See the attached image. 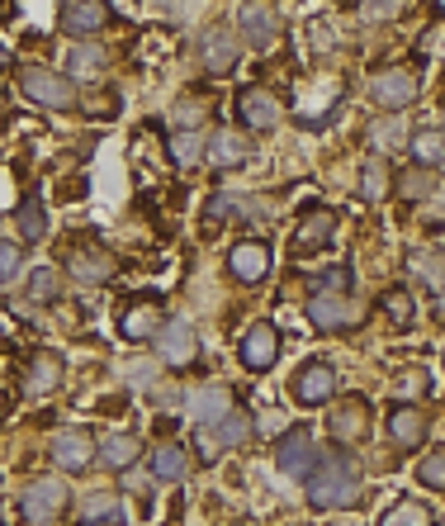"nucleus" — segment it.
Returning a JSON list of instances; mask_svg holds the SVG:
<instances>
[{
  "label": "nucleus",
  "instance_id": "nucleus-23",
  "mask_svg": "<svg viewBox=\"0 0 445 526\" xmlns=\"http://www.w3.org/2000/svg\"><path fill=\"white\" fill-rule=\"evenodd\" d=\"M389 436L393 446H403V451H417L422 441H427V418H422V408H412V403H398L389 413Z\"/></svg>",
  "mask_w": 445,
  "mask_h": 526
},
{
  "label": "nucleus",
  "instance_id": "nucleus-14",
  "mask_svg": "<svg viewBox=\"0 0 445 526\" xmlns=\"http://www.w3.org/2000/svg\"><path fill=\"white\" fill-rule=\"evenodd\" d=\"M237 57H242V38L232 34V29H204L199 38V62L209 67L214 76H228L237 67Z\"/></svg>",
  "mask_w": 445,
  "mask_h": 526
},
{
  "label": "nucleus",
  "instance_id": "nucleus-6",
  "mask_svg": "<svg viewBox=\"0 0 445 526\" xmlns=\"http://www.w3.org/2000/svg\"><path fill=\"white\" fill-rule=\"evenodd\" d=\"M237 114H242V124L251 133H270V128H280V119H285V105L266 86H247V91H237Z\"/></svg>",
  "mask_w": 445,
  "mask_h": 526
},
{
  "label": "nucleus",
  "instance_id": "nucleus-26",
  "mask_svg": "<svg viewBox=\"0 0 445 526\" xmlns=\"http://www.w3.org/2000/svg\"><path fill=\"white\" fill-rule=\"evenodd\" d=\"M133 460H138V436L133 432H114L100 441V465L105 470H128Z\"/></svg>",
  "mask_w": 445,
  "mask_h": 526
},
{
  "label": "nucleus",
  "instance_id": "nucleus-33",
  "mask_svg": "<svg viewBox=\"0 0 445 526\" xmlns=\"http://www.w3.org/2000/svg\"><path fill=\"white\" fill-rule=\"evenodd\" d=\"M105 48H100V43H76L72 48V57H67V72L72 76H100L105 72Z\"/></svg>",
  "mask_w": 445,
  "mask_h": 526
},
{
  "label": "nucleus",
  "instance_id": "nucleus-32",
  "mask_svg": "<svg viewBox=\"0 0 445 526\" xmlns=\"http://www.w3.org/2000/svg\"><path fill=\"white\" fill-rule=\"evenodd\" d=\"M384 195H389V166L379 162V157H370V162L360 166V200L379 204Z\"/></svg>",
  "mask_w": 445,
  "mask_h": 526
},
{
  "label": "nucleus",
  "instance_id": "nucleus-3",
  "mask_svg": "<svg viewBox=\"0 0 445 526\" xmlns=\"http://www.w3.org/2000/svg\"><path fill=\"white\" fill-rule=\"evenodd\" d=\"M318 446H313V432L308 427H289L280 441H275V465H280V474H289V479H303L308 484V474L318 470Z\"/></svg>",
  "mask_w": 445,
  "mask_h": 526
},
{
  "label": "nucleus",
  "instance_id": "nucleus-29",
  "mask_svg": "<svg viewBox=\"0 0 445 526\" xmlns=\"http://www.w3.org/2000/svg\"><path fill=\"white\" fill-rule=\"evenodd\" d=\"M403 138H412L403 114H384V119L365 124V143H374V147H403Z\"/></svg>",
  "mask_w": 445,
  "mask_h": 526
},
{
  "label": "nucleus",
  "instance_id": "nucleus-37",
  "mask_svg": "<svg viewBox=\"0 0 445 526\" xmlns=\"http://www.w3.org/2000/svg\"><path fill=\"white\" fill-rule=\"evenodd\" d=\"M204 152H209V143H204L199 133H176V138H171V157H176V166H195Z\"/></svg>",
  "mask_w": 445,
  "mask_h": 526
},
{
  "label": "nucleus",
  "instance_id": "nucleus-30",
  "mask_svg": "<svg viewBox=\"0 0 445 526\" xmlns=\"http://www.w3.org/2000/svg\"><path fill=\"white\" fill-rule=\"evenodd\" d=\"M237 214H261V204L256 200H242V195H214V200L204 204V218H209V223H232V218Z\"/></svg>",
  "mask_w": 445,
  "mask_h": 526
},
{
  "label": "nucleus",
  "instance_id": "nucleus-20",
  "mask_svg": "<svg viewBox=\"0 0 445 526\" xmlns=\"http://www.w3.org/2000/svg\"><path fill=\"white\" fill-rule=\"evenodd\" d=\"M332 394H337V370L327 361H308L294 375V399L299 403H327Z\"/></svg>",
  "mask_w": 445,
  "mask_h": 526
},
{
  "label": "nucleus",
  "instance_id": "nucleus-8",
  "mask_svg": "<svg viewBox=\"0 0 445 526\" xmlns=\"http://www.w3.org/2000/svg\"><path fill=\"white\" fill-rule=\"evenodd\" d=\"M247 432H251V422L242 418V413H232L228 422H214V427H199V436H195L199 460H209V465H214L218 455H228L232 446H242Z\"/></svg>",
  "mask_w": 445,
  "mask_h": 526
},
{
  "label": "nucleus",
  "instance_id": "nucleus-42",
  "mask_svg": "<svg viewBox=\"0 0 445 526\" xmlns=\"http://www.w3.org/2000/svg\"><path fill=\"white\" fill-rule=\"evenodd\" d=\"M360 15L365 19H393V15H403V5H360Z\"/></svg>",
  "mask_w": 445,
  "mask_h": 526
},
{
  "label": "nucleus",
  "instance_id": "nucleus-43",
  "mask_svg": "<svg viewBox=\"0 0 445 526\" xmlns=\"http://www.w3.org/2000/svg\"><path fill=\"white\" fill-rule=\"evenodd\" d=\"M417 389H427V375H408V380H398V394H417Z\"/></svg>",
  "mask_w": 445,
  "mask_h": 526
},
{
  "label": "nucleus",
  "instance_id": "nucleus-21",
  "mask_svg": "<svg viewBox=\"0 0 445 526\" xmlns=\"http://www.w3.org/2000/svg\"><path fill=\"white\" fill-rule=\"evenodd\" d=\"M161 327H166V313H161L157 299H143V304H128L119 313V332H124L128 342H147V337H157Z\"/></svg>",
  "mask_w": 445,
  "mask_h": 526
},
{
  "label": "nucleus",
  "instance_id": "nucleus-24",
  "mask_svg": "<svg viewBox=\"0 0 445 526\" xmlns=\"http://www.w3.org/2000/svg\"><path fill=\"white\" fill-rule=\"evenodd\" d=\"M190 408H195L199 427H214V422H228L237 408H232V389H223V384H209V389H199L195 399H190Z\"/></svg>",
  "mask_w": 445,
  "mask_h": 526
},
{
  "label": "nucleus",
  "instance_id": "nucleus-45",
  "mask_svg": "<svg viewBox=\"0 0 445 526\" xmlns=\"http://www.w3.org/2000/svg\"><path fill=\"white\" fill-rule=\"evenodd\" d=\"M0 124H5V100H0Z\"/></svg>",
  "mask_w": 445,
  "mask_h": 526
},
{
  "label": "nucleus",
  "instance_id": "nucleus-25",
  "mask_svg": "<svg viewBox=\"0 0 445 526\" xmlns=\"http://www.w3.org/2000/svg\"><path fill=\"white\" fill-rule=\"evenodd\" d=\"M408 152H412V162L422 166V171L445 166V128H417V133L408 138Z\"/></svg>",
  "mask_w": 445,
  "mask_h": 526
},
{
  "label": "nucleus",
  "instance_id": "nucleus-38",
  "mask_svg": "<svg viewBox=\"0 0 445 526\" xmlns=\"http://www.w3.org/2000/svg\"><path fill=\"white\" fill-rule=\"evenodd\" d=\"M417 484H427V489H436V493L445 489V446L441 451H431V455H422V465H417Z\"/></svg>",
  "mask_w": 445,
  "mask_h": 526
},
{
  "label": "nucleus",
  "instance_id": "nucleus-9",
  "mask_svg": "<svg viewBox=\"0 0 445 526\" xmlns=\"http://www.w3.org/2000/svg\"><path fill=\"white\" fill-rule=\"evenodd\" d=\"M157 356L171 370H190V365L199 361V337L190 323H166L157 332Z\"/></svg>",
  "mask_w": 445,
  "mask_h": 526
},
{
  "label": "nucleus",
  "instance_id": "nucleus-40",
  "mask_svg": "<svg viewBox=\"0 0 445 526\" xmlns=\"http://www.w3.org/2000/svg\"><path fill=\"white\" fill-rule=\"evenodd\" d=\"M19 261H24V256H19L15 242H0V285H5V280L19 271Z\"/></svg>",
  "mask_w": 445,
  "mask_h": 526
},
{
  "label": "nucleus",
  "instance_id": "nucleus-36",
  "mask_svg": "<svg viewBox=\"0 0 445 526\" xmlns=\"http://www.w3.org/2000/svg\"><path fill=\"white\" fill-rule=\"evenodd\" d=\"M57 294H62L57 271H53V266H38V271L29 275V299H34V304H53Z\"/></svg>",
  "mask_w": 445,
  "mask_h": 526
},
{
  "label": "nucleus",
  "instance_id": "nucleus-11",
  "mask_svg": "<svg viewBox=\"0 0 445 526\" xmlns=\"http://www.w3.org/2000/svg\"><path fill=\"white\" fill-rule=\"evenodd\" d=\"M228 275L232 280H242V285H261V280L270 275V247L266 242H256V237H242V242L228 252Z\"/></svg>",
  "mask_w": 445,
  "mask_h": 526
},
{
  "label": "nucleus",
  "instance_id": "nucleus-27",
  "mask_svg": "<svg viewBox=\"0 0 445 526\" xmlns=\"http://www.w3.org/2000/svg\"><path fill=\"white\" fill-rule=\"evenodd\" d=\"M185 465H190V455H185V446H180V441H166V446H157V451H152V474H157L161 484H176V479H185Z\"/></svg>",
  "mask_w": 445,
  "mask_h": 526
},
{
  "label": "nucleus",
  "instance_id": "nucleus-10",
  "mask_svg": "<svg viewBox=\"0 0 445 526\" xmlns=\"http://www.w3.org/2000/svg\"><path fill=\"white\" fill-rule=\"evenodd\" d=\"M237 356H242V365H247L251 375L270 370V365L280 361V332H275L270 323H251L242 346H237Z\"/></svg>",
  "mask_w": 445,
  "mask_h": 526
},
{
  "label": "nucleus",
  "instance_id": "nucleus-19",
  "mask_svg": "<svg viewBox=\"0 0 445 526\" xmlns=\"http://www.w3.org/2000/svg\"><path fill=\"white\" fill-rule=\"evenodd\" d=\"M67 271H72L76 280H86V285H105V280H114L119 261H114L105 247H72V252H67Z\"/></svg>",
  "mask_w": 445,
  "mask_h": 526
},
{
  "label": "nucleus",
  "instance_id": "nucleus-15",
  "mask_svg": "<svg viewBox=\"0 0 445 526\" xmlns=\"http://www.w3.org/2000/svg\"><path fill=\"white\" fill-rule=\"evenodd\" d=\"M57 24H62V34L90 38L109 24V5H100V0H67V5L57 10Z\"/></svg>",
  "mask_w": 445,
  "mask_h": 526
},
{
  "label": "nucleus",
  "instance_id": "nucleus-22",
  "mask_svg": "<svg viewBox=\"0 0 445 526\" xmlns=\"http://www.w3.org/2000/svg\"><path fill=\"white\" fill-rule=\"evenodd\" d=\"M247 157H251V143L242 133H232V128H218L214 138H209V152H204V162L214 166V171H237Z\"/></svg>",
  "mask_w": 445,
  "mask_h": 526
},
{
  "label": "nucleus",
  "instance_id": "nucleus-13",
  "mask_svg": "<svg viewBox=\"0 0 445 526\" xmlns=\"http://www.w3.org/2000/svg\"><path fill=\"white\" fill-rule=\"evenodd\" d=\"M62 375H67V365H62L57 351H34L29 365H24V394L29 399H48V394L62 389Z\"/></svg>",
  "mask_w": 445,
  "mask_h": 526
},
{
  "label": "nucleus",
  "instance_id": "nucleus-4",
  "mask_svg": "<svg viewBox=\"0 0 445 526\" xmlns=\"http://www.w3.org/2000/svg\"><path fill=\"white\" fill-rule=\"evenodd\" d=\"M62 508H67V484L62 479H34L19 493V517L29 526H48L53 517H62Z\"/></svg>",
  "mask_w": 445,
  "mask_h": 526
},
{
  "label": "nucleus",
  "instance_id": "nucleus-44",
  "mask_svg": "<svg viewBox=\"0 0 445 526\" xmlns=\"http://www.w3.org/2000/svg\"><path fill=\"white\" fill-rule=\"evenodd\" d=\"M0 67H15V57H10V48L0 43Z\"/></svg>",
  "mask_w": 445,
  "mask_h": 526
},
{
  "label": "nucleus",
  "instance_id": "nucleus-35",
  "mask_svg": "<svg viewBox=\"0 0 445 526\" xmlns=\"http://www.w3.org/2000/svg\"><path fill=\"white\" fill-rule=\"evenodd\" d=\"M384 313H389L398 327H408L412 318H417V304H412V290H408V285H393V290L384 294Z\"/></svg>",
  "mask_w": 445,
  "mask_h": 526
},
{
  "label": "nucleus",
  "instance_id": "nucleus-31",
  "mask_svg": "<svg viewBox=\"0 0 445 526\" xmlns=\"http://www.w3.org/2000/svg\"><path fill=\"white\" fill-rule=\"evenodd\" d=\"M81 512H86V522H95V526H119L124 522V503H119V493H90Z\"/></svg>",
  "mask_w": 445,
  "mask_h": 526
},
{
  "label": "nucleus",
  "instance_id": "nucleus-39",
  "mask_svg": "<svg viewBox=\"0 0 445 526\" xmlns=\"http://www.w3.org/2000/svg\"><path fill=\"white\" fill-rule=\"evenodd\" d=\"M431 190H436L431 171H408V176H403V200H427Z\"/></svg>",
  "mask_w": 445,
  "mask_h": 526
},
{
  "label": "nucleus",
  "instance_id": "nucleus-17",
  "mask_svg": "<svg viewBox=\"0 0 445 526\" xmlns=\"http://www.w3.org/2000/svg\"><path fill=\"white\" fill-rule=\"evenodd\" d=\"M370 91H374V105H384L389 114H403V109L417 100V76H412V72H398V67H393V72H379V76H374Z\"/></svg>",
  "mask_w": 445,
  "mask_h": 526
},
{
  "label": "nucleus",
  "instance_id": "nucleus-18",
  "mask_svg": "<svg viewBox=\"0 0 445 526\" xmlns=\"http://www.w3.org/2000/svg\"><path fill=\"white\" fill-rule=\"evenodd\" d=\"M332 233H337V214H332V209H308V214L299 218L294 237H289V247H294L299 256L322 252V247L332 242Z\"/></svg>",
  "mask_w": 445,
  "mask_h": 526
},
{
  "label": "nucleus",
  "instance_id": "nucleus-5",
  "mask_svg": "<svg viewBox=\"0 0 445 526\" xmlns=\"http://www.w3.org/2000/svg\"><path fill=\"white\" fill-rule=\"evenodd\" d=\"M303 313H308V323L318 332H346V327H356L365 318V309L356 299H346V294H313Z\"/></svg>",
  "mask_w": 445,
  "mask_h": 526
},
{
  "label": "nucleus",
  "instance_id": "nucleus-34",
  "mask_svg": "<svg viewBox=\"0 0 445 526\" xmlns=\"http://www.w3.org/2000/svg\"><path fill=\"white\" fill-rule=\"evenodd\" d=\"M379 526H431V512L422 508V503L403 498V503H393V508L384 512V522Z\"/></svg>",
  "mask_w": 445,
  "mask_h": 526
},
{
  "label": "nucleus",
  "instance_id": "nucleus-12",
  "mask_svg": "<svg viewBox=\"0 0 445 526\" xmlns=\"http://www.w3.org/2000/svg\"><path fill=\"white\" fill-rule=\"evenodd\" d=\"M237 24H242V38H247L251 48H270V43L280 38V29H285L280 10H275V5H261V0L242 5V10H237Z\"/></svg>",
  "mask_w": 445,
  "mask_h": 526
},
{
  "label": "nucleus",
  "instance_id": "nucleus-41",
  "mask_svg": "<svg viewBox=\"0 0 445 526\" xmlns=\"http://www.w3.org/2000/svg\"><path fill=\"white\" fill-rule=\"evenodd\" d=\"M199 119H204V109H199V100H180V105H176V124L185 128V133H190V128H195Z\"/></svg>",
  "mask_w": 445,
  "mask_h": 526
},
{
  "label": "nucleus",
  "instance_id": "nucleus-16",
  "mask_svg": "<svg viewBox=\"0 0 445 526\" xmlns=\"http://www.w3.org/2000/svg\"><path fill=\"white\" fill-rule=\"evenodd\" d=\"M370 432V403L365 399H346L332 408V418H327V436L341 441V446H351V441H365Z\"/></svg>",
  "mask_w": 445,
  "mask_h": 526
},
{
  "label": "nucleus",
  "instance_id": "nucleus-7",
  "mask_svg": "<svg viewBox=\"0 0 445 526\" xmlns=\"http://www.w3.org/2000/svg\"><path fill=\"white\" fill-rule=\"evenodd\" d=\"M95 455H100V441H95L86 427H67V432L53 436V460L67 474L90 470V465H95Z\"/></svg>",
  "mask_w": 445,
  "mask_h": 526
},
{
  "label": "nucleus",
  "instance_id": "nucleus-2",
  "mask_svg": "<svg viewBox=\"0 0 445 526\" xmlns=\"http://www.w3.org/2000/svg\"><path fill=\"white\" fill-rule=\"evenodd\" d=\"M19 91H24V100L38 109H76V86L67 81V76L48 72V67H19Z\"/></svg>",
  "mask_w": 445,
  "mask_h": 526
},
{
  "label": "nucleus",
  "instance_id": "nucleus-1",
  "mask_svg": "<svg viewBox=\"0 0 445 526\" xmlns=\"http://www.w3.org/2000/svg\"><path fill=\"white\" fill-rule=\"evenodd\" d=\"M360 493H365V479H360L356 460L351 455H322L318 470L308 474V508L318 512H341V508H356Z\"/></svg>",
  "mask_w": 445,
  "mask_h": 526
},
{
  "label": "nucleus",
  "instance_id": "nucleus-28",
  "mask_svg": "<svg viewBox=\"0 0 445 526\" xmlns=\"http://www.w3.org/2000/svg\"><path fill=\"white\" fill-rule=\"evenodd\" d=\"M15 228L24 242H43V237H48V214H43V200H38V195H29V200L15 209Z\"/></svg>",
  "mask_w": 445,
  "mask_h": 526
}]
</instances>
